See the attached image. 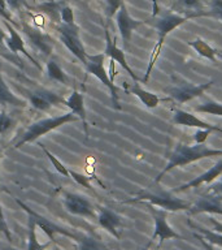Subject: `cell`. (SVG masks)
I'll use <instances>...</instances> for the list:
<instances>
[{
	"label": "cell",
	"mask_w": 222,
	"mask_h": 250,
	"mask_svg": "<svg viewBox=\"0 0 222 250\" xmlns=\"http://www.w3.org/2000/svg\"><path fill=\"white\" fill-rule=\"evenodd\" d=\"M212 156H222V150L209 148L203 144H196L194 146H188L185 144H178L175 146L174 151L170 154L169 162L164 167V169L156 176L155 183H160L165 173L171 171L175 167H185L187 164L194 163L200 159L212 158Z\"/></svg>",
	"instance_id": "cell-1"
},
{
	"label": "cell",
	"mask_w": 222,
	"mask_h": 250,
	"mask_svg": "<svg viewBox=\"0 0 222 250\" xmlns=\"http://www.w3.org/2000/svg\"><path fill=\"white\" fill-rule=\"evenodd\" d=\"M79 120V117L77 115H74L72 111L70 112H66L64 115H58V116L54 117H47V119H42V120H38L33 123V124L26 129V132L23 133L21 138H19L15 145V148L22 147L23 145L31 144V142H35V141L43 137L47 133L52 132L55 129L60 128L62 125L69 124V123H75V121Z\"/></svg>",
	"instance_id": "cell-2"
},
{
	"label": "cell",
	"mask_w": 222,
	"mask_h": 250,
	"mask_svg": "<svg viewBox=\"0 0 222 250\" xmlns=\"http://www.w3.org/2000/svg\"><path fill=\"white\" fill-rule=\"evenodd\" d=\"M188 17L187 16L178 15V13H167L164 17L159 19L156 21L155 26L157 29V42H156L155 47H153V51H152L151 58H149V62H148L147 70H146V74L143 77V82L148 81V78L151 76V72L155 66V62H157V59L160 56V52H161V47L164 44V41L166 38V35L173 31L174 29H177L178 26H181L182 23H185L186 21H188Z\"/></svg>",
	"instance_id": "cell-3"
},
{
	"label": "cell",
	"mask_w": 222,
	"mask_h": 250,
	"mask_svg": "<svg viewBox=\"0 0 222 250\" xmlns=\"http://www.w3.org/2000/svg\"><path fill=\"white\" fill-rule=\"evenodd\" d=\"M132 202H149L153 206L163 208L167 212L169 211H171V212L183 210L188 211L191 208V203L181 198H177V197H173L171 191H160V193H152V191L148 190L139 191L135 198L126 201V203Z\"/></svg>",
	"instance_id": "cell-4"
},
{
	"label": "cell",
	"mask_w": 222,
	"mask_h": 250,
	"mask_svg": "<svg viewBox=\"0 0 222 250\" xmlns=\"http://www.w3.org/2000/svg\"><path fill=\"white\" fill-rule=\"evenodd\" d=\"M104 59V52L97 55L87 54V62L85 64V68L89 73L95 76L103 85L108 87L109 93H111V98H112L113 105H114L117 109H121L120 98H118V89H117L116 85H114V82L111 80L109 74L107 73V70H105Z\"/></svg>",
	"instance_id": "cell-5"
},
{
	"label": "cell",
	"mask_w": 222,
	"mask_h": 250,
	"mask_svg": "<svg viewBox=\"0 0 222 250\" xmlns=\"http://www.w3.org/2000/svg\"><path fill=\"white\" fill-rule=\"evenodd\" d=\"M16 202H17V205H18L29 216H31V218L34 219L35 224H37V228H40V229L47 234V237L50 238L51 242H56V234H61V236H65V237L73 238L74 241H75L78 238V236H79L78 233H74V232L69 230L68 228H65V227L58 226L56 223L51 222L50 219H47L46 216L38 214L37 211L31 210L30 207L27 206V205H25L22 201H19L18 198H16Z\"/></svg>",
	"instance_id": "cell-6"
},
{
	"label": "cell",
	"mask_w": 222,
	"mask_h": 250,
	"mask_svg": "<svg viewBox=\"0 0 222 250\" xmlns=\"http://www.w3.org/2000/svg\"><path fill=\"white\" fill-rule=\"evenodd\" d=\"M56 29H57L64 46L85 65L87 62V52H86L85 46L79 37V26L77 23H73V25L60 23Z\"/></svg>",
	"instance_id": "cell-7"
},
{
	"label": "cell",
	"mask_w": 222,
	"mask_h": 250,
	"mask_svg": "<svg viewBox=\"0 0 222 250\" xmlns=\"http://www.w3.org/2000/svg\"><path fill=\"white\" fill-rule=\"evenodd\" d=\"M62 205L72 215L87 219L96 218V207L86 195L73 191H62Z\"/></svg>",
	"instance_id": "cell-8"
},
{
	"label": "cell",
	"mask_w": 222,
	"mask_h": 250,
	"mask_svg": "<svg viewBox=\"0 0 222 250\" xmlns=\"http://www.w3.org/2000/svg\"><path fill=\"white\" fill-rule=\"evenodd\" d=\"M21 26V30H22L23 35L26 37L27 42L30 44L34 50H37L38 52L43 54L44 56H50L52 54V50H54V39L51 35H48L47 33L42 31L40 29L35 26H31L27 22H23Z\"/></svg>",
	"instance_id": "cell-9"
},
{
	"label": "cell",
	"mask_w": 222,
	"mask_h": 250,
	"mask_svg": "<svg viewBox=\"0 0 222 250\" xmlns=\"http://www.w3.org/2000/svg\"><path fill=\"white\" fill-rule=\"evenodd\" d=\"M149 208L152 218L155 220V230L152 234L151 240H159V248L163 245L164 242L170 238H182L181 234H178L173 228H171L166 222V215L167 211L163 210V208H156L153 205H147Z\"/></svg>",
	"instance_id": "cell-10"
},
{
	"label": "cell",
	"mask_w": 222,
	"mask_h": 250,
	"mask_svg": "<svg viewBox=\"0 0 222 250\" xmlns=\"http://www.w3.org/2000/svg\"><path fill=\"white\" fill-rule=\"evenodd\" d=\"M96 220L103 229L107 230L117 240H120L124 229V222L120 215L108 207L100 206L96 207Z\"/></svg>",
	"instance_id": "cell-11"
},
{
	"label": "cell",
	"mask_w": 222,
	"mask_h": 250,
	"mask_svg": "<svg viewBox=\"0 0 222 250\" xmlns=\"http://www.w3.org/2000/svg\"><path fill=\"white\" fill-rule=\"evenodd\" d=\"M116 22L117 27L120 30L122 43H124L125 48H129L130 42H131L132 31L135 30L136 27L142 26L146 23V21H139V20H134L131 16L129 15V11L125 3L121 4L120 9L116 13Z\"/></svg>",
	"instance_id": "cell-12"
},
{
	"label": "cell",
	"mask_w": 222,
	"mask_h": 250,
	"mask_svg": "<svg viewBox=\"0 0 222 250\" xmlns=\"http://www.w3.org/2000/svg\"><path fill=\"white\" fill-rule=\"evenodd\" d=\"M214 81H208L205 83H200V85H182V86H174V87H170L167 89V93L170 95V99H173L174 102L179 103V104H183L186 102L191 101V99H195V98L202 97L204 91H205L208 87L213 85Z\"/></svg>",
	"instance_id": "cell-13"
},
{
	"label": "cell",
	"mask_w": 222,
	"mask_h": 250,
	"mask_svg": "<svg viewBox=\"0 0 222 250\" xmlns=\"http://www.w3.org/2000/svg\"><path fill=\"white\" fill-rule=\"evenodd\" d=\"M29 103L31 107L38 111H48L52 108L54 105H60L65 104V99L60 97L58 94L50 91V90L42 89V90H35L29 94Z\"/></svg>",
	"instance_id": "cell-14"
},
{
	"label": "cell",
	"mask_w": 222,
	"mask_h": 250,
	"mask_svg": "<svg viewBox=\"0 0 222 250\" xmlns=\"http://www.w3.org/2000/svg\"><path fill=\"white\" fill-rule=\"evenodd\" d=\"M4 25H5V27H7V30L9 31V37L5 38V47L8 48V51H11L12 55L16 56V58H17V54L21 52L23 56H26V58L29 59L33 64H34V66H37L38 69L42 70V65H40V64L37 62V59H35L34 56H33V55L26 50L25 42H23L22 37H21V34L17 31V29H16L12 23L8 22V21H4Z\"/></svg>",
	"instance_id": "cell-15"
},
{
	"label": "cell",
	"mask_w": 222,
	"mask_h": 250,
	"mask_svg": "<svg viewBox=\"0 0 222 250\" xmlns=\"http://www.w3.org/2000/svg\"><path fill=\"white\" fill-rule=\"evenodd\" d=\"M105 50H104V55L105 56H108L111 60L113 62H118L122 68H124L129 74H130V77L134 80L135 82L139 81V77L136 76L132 69L130 68V65L128 64L126 62V58H125V52L121 48H118L117 46V42H116V38H111V34H109V30H108V26H105Z\"/></svg>",
	"instance_id": "cell-16"
},
{
	"label": "cell",
	"mask_w": 222,
	"mask_h": 250,
	"mask_svg": "<svg viewBox=\"0 0 222 250\" xmlns=\"http://www.w3.org/2000/svg\"><path fill=\"white\" fill-rule=\"evenodd\" d=\"M173 123L175 125H182V126H191V128L198 129H208L210 132H220L222 133V128L212 125L206 121H203L198 116H195L192 113L183 111V109H177L173 116Z\"/></svg>",
	"instance_id": "cell-17"
},
{
	"label": "cell",
	"mask_w": 222,
	"mask_h": 250,
	"mask_svg": "<svg viewBox=\"0 0 222 250\" xmlns=\"http://www.w3.org/2000/svg\"><path fill=\"white\" fill-rule=\"evenodd\" d=\"M188 211L191 215L200 214V212L222 215V199L206 191V194L202 195L198 199V202L191 205V208Z\"/></svg>",
	"instance_id": "cell-18"
},
{
	"label": "cell",
	"mask_w": 222,
	"mask_h": 250,
	"mask_svg": "<svg viewBox=\"0 0 222 250\" xmlns=\"http://www.w3.org/2000/svg\"><path fill=\"white\" fill-rule=\"evenodd\" d=\"M222 175V160L217 162L214 164L213 167H210L205 173L195 177L194 180H191L188 183L183 184V185H179L178 188H174L171 193H179V191H185L187 189H191V188H199L203 184H212L214 180L220 177Z\"/></svg>",
	"instance_id": "cell-19"
},
{
	"label": "cell",
	"mask_w": 222,
	"mask_h": 250,
	"mask_svg": "<svg viewBox=\"0 0 222 250\" xmlns=\"http://www.w3.org/2000/svg\"><path fill=\"white\" fill-rule=\"evenodd\" d=\"M65 105L69 107L70 111L79 117V120L83 123L85 128V134L89 138V125H87V119H86V108H85V98L83 94H81L77 90H74L69 97L65 99Z\"/></svg>",
	"instance_id": "cell-20"
},
{
	"label": "cell",
	"mask_w": 222,
	"mask_h": 250,
	"mask_svg": "<svg viewBox=\"0 0 222 250\" xmlns=\"http://www.w3.org/2000/svg\"><path fill=\"white\" fill-rule=\"evenodd\" d=\"M171 11L178 15L187 16L188 19L202 17V0H174Z\"/></svg>",
	"instance_id": "cell-21"
},
{
	"label": "cell",
	"mask_w": 222,
	"mask_h": 250,
	"mask_svg": "<svg viewBox=\"0 0 222 250\" xmlns=\"http://www.w3.org/2000/svg\"><path fill=\"white\" fill-rule=\"evenodd\" d=\"M128 93L135 95L147 108H156V107L160 104V102L169 101V99H163V98L157 97L156 94L151 93V91L144 90L138 82H134V83L129 87Z\"/></svg>",
	"instance_id": "cell-22"
},
{
	"label": "cell",
	"mask_w": 222,
	"mask_h": 250,
	"mask_svg": "<svg viewBox=\"0 0 222 250\" xmlns=\"http://www.w3.org/2000/svg\"><path fill=\"white\" fill-rule=\"evenodd\" d=\"M0 105H13V107H18L23 108L26 107L27 102L17 97L5 82L3 78V74L0 72Z\"/></svg>",
	"instance_id": "cell-23"
},
{
	"label": "cell",
	"mask_w": 222,
	"mask_h": 250,
	"mask_svg": "<svg viewBox=\"0 0 222 250\" xmlns=\"http://www.w3.org/2000/svg\"><path fill=\"white\" fill-rule=\"evenodd\" d=\"M62 1H55V0H47L44 3L39 4L37 7H31V11H38L43 15H46L51 21L54 22L61 23V19H60V11L62 8Z\"/></svg>",
	"instance_id": "cell-24"
},
{
	"label": "cell",
	"mask_w": 222,
	"mask_h": 250,
	"mask_svg": "<svg viewBox=\"0 0 222 250\" xmlns=\"http://www.w3.org/2000/svg\"><path fill=\"white\" fill-rule=\"evenodd\" d=\"M47 76L50 80L52 81H56V82H60L62 85H66L69 86L72 85V80L70 77L68 76L65 70L62 69L61 66L58 65L57 62H55L54 59H51L47 62Z\"/></svg>",
	"instance_id": "cell-25"
},
{
	"label": "cell",
	"mask_w": 222,
	"mask_h": 250,
	"mask_svg": "<svg viewBox=\"0 0 222 250\" xmlns=\"http://www.w3.org/2000/svg\"><path fill=\"white\" fill-rule=\"evenodd\" d=\"M188 46L192 47L196 52H198L199 56H202V58H205L208 60L213 62H217V52L213 48V47H210L208 43L202 38H196L195 41H191L188 42Z\"/></svg>",
	"instance_id": "cell-26"
},
{
	"label": "cell",
	"mask_w": 222,
	"mask_h": 250,
	"mask_svg": "<svg viewBox=\"0 0 222 250\" xmlns=\"http://www.w3.org/2000/svg\"><path fill=\"white\" fill-rule=\"evenodd\" d=\"M27 229H29V233H27V250H46L48 248L51 241L47 242V244H40L38 241V237H37V224H35L34 219L31 218V216H29Z\"/></svg>",
	"instance_id": "cell-27"
},
{
	"label": "cell",
	"mask_w": 222,
	"mask_h": 250,
	"mask_svg": "<svg viewBox=\"0 0 222 250\" xmlns=\"http://www.w3.org/2000/svg\"><path fill=\"white\" fill-rule=\"evenodd\" d=\"M75 242L78 245V250H107L104 244L99 238L89 234H79Z\"/></svg>",
	"instance_id": "cell-28"
},
{
	"label": "cell",
	"mask_w": 222,
	"mask_h": 250,
	"mask_svg": "<svg viewBox=\"0 0 222 250\" xmlns=\"http://www.w3.org/2000/svg\"><path fill=\"white\" fill-rule=\"evenodd\" d=\"M188 226L191 227V228H194V229H198L200 233H202V236L204 238H205L206 242H209L210 245H217L220 246V248H222V233H220V232H216V230H209L206 229V228H203V227H199V226H195V224H192V223L188 220Z\"/></svg>",
	"instance_id": "cell-29"
},
{
	"label": "cell",
	"mask_w": 222,
	"mask_h": 250,
	"mask_svg": "<svg viewBox=\"0 0 222 250\" xmlns=\"http://www.w3.org/2000/svg\"><path fill=\"white\" fill-rule=\"evenodd\" d=\"M195 111L202 113H209V115H214V116H222V103L213 101L205 102V103L198 105Z\"/></svg>",
	"instance_id": "cell-30"
},
{
	"label": "cell",
	"mask_w": 222,
	"mask_h": 250,
	"mask_svg": "<svg viewBox=\"0 0 222 250\" xmlns=\"http://www.w3.org/2000/svg\"><path fill=\"white\" fill-rule=\"evenodd\" d=\"M40 147H42L43 152L46 154V156L51 162V164H52V166L55 167V169H56V171H57L60 175L64 176V177H70L69 169H68V168H66L65 166H64V164H62L61 162H60V160H58L57 158H56V156H55L54 154H52V152H51L50 150L46 147V146H44V145H40Z\"/></svg>",
	"instance_id": "cell-31"
},
{
	"label": "cell",
	"mask_w": 222,
	"mask_h": 250,
	"mask_svg": "<svg viewBox=\"0 0 222 250\" xmlns=\"http://www.w3.org/2000/svg\"><path fill=\"white\" fill-rule=\"evenodd\" d=\"M202 17H213V19L222 21V0H212L210 9L203 12Z\"/></svg>",
	"instance_id": "cell-32"
},
{
	"label": "cell",
	"mask_w": 222,
	"mask_h": 250,
	"mask_svg": "<svg viewBox=\"0 0 222 250\" xmlns=\"http://www.w3.org/2000/svg\"><path fill=\"white\" fill-rule=\"evenodd\" d=\"M69 176L78 184V185H81V187L86 188V189H89V190L95 191L93 187L91 185V183H90V177H87L86 175L79 173V172L77 171H73V169H69Z\"/></svg>",
	"instance_id": "cell-33"
},
{
	"label": "cell",
	"mask_w": 222,
	"mask_h": 250,
	"mask_svg": "<svg viewBox=\"0 0 222 250\" xmlns=\"http://www.w3.org/2000/svg\"><path fill=\"white\" fill-rule=\"evenodd\" d=\"M122 3H124V0H104V12L108 21L116 15Z\"/></svg>",
	"instance_id": "cell-34"
},
{
	"label": "cell",
	"mask_w": 222,
	"mask_h": 250,
	"mask_svg": "<svg viewBox=\"0 0 222 250\" xmlns=\"http://www.w3.org/2000/svg\"><path fill=\"white\" fill-rule=\"evenodd\" d=\"M60 19H61V23H66V25H73V23H75V21H74L73 8L68 5V4H64L61 11H60Z\"/></svg>",
	"instance_id": "cell-35"
},
{
	"label": "cell",
	"mask_w": 222,
	"mask_h": 250,
	"mask_svg": "<svg viewBox=\"0 0 222 250\" xmlns=\"http://www.w3.org/2000/svg\"><path fill=\"white\" fill-rule=\"evenodd\" d=\"M0 233H3L8 241L9 242L12 241L11 229H9L7 220H5V216H4V211H3V206H1V202H0Z\"/></svg>",
	"instance_id": "cell-36"
},
{
	"label": "cell",
	"mask_w": 222,
	"mask_h": 250,
	"mask_svg": "<svg viewBox=\"0 0 222 250\" xmlns=\"http://www.w3.org/2000/svg\"><path fill=\"white\" fill-rule=\"evenodd\" d=\"M12 125H13V120L8 116L7 112L4 109L0 111V136L4 134V133H7L11 129Z\"/></svg>",
	"instance_id": "cell-37"
},
{
	"label": "cell",
	"mask_w": 222,
	"mask_h": 250,
	"mask_svg": "<svg viewBox=\"0 0 222 250\" xmlns=\"http://www.w3.org/2000/svg\"><path fill=\"white\" fill-rule=\"evenodd\" d=\"M0 17L4 19V21H8L12 25H17L13 19V16L11 13V9L8 8L7 3H5V0H0Z\"/></svg>",
	"instance_id": "cell-38"
},
{
	"label": "cell",
	"mask_w": 222,
	"mask_h": 250,
	"mask_svg": "<svg viewBox=\"0 0 222 250\" xmlns=\"http://www.w3.org/2000/svg\"><path fill=\"white\" fill-rule=\"evenodd\" d=\"M5 3H7L8 8L13 12L19 11V9H22V8L31 9V7L29 5V3H27L26 0H5Z\"/></svg>",
	"instance_id": "cell-39"
},
{
	"label": "cell",
	"mask_w": 222,
	"mask_h": 250,
	"mask_svg": "<svg viewBox=\"0 0 222 250\" xmlns=\"http://www.w3.org/2000/svg\"><path fill=\"white\" fill-rule=\"evenodd\" d=\"M209 133L210 130H208V129H198L196 133H195V142L196 144H204L208 136H209Z\"/></svg>",
	"instance_id": "cell-40"
},
{
	"label": "cell",
	"mask_w": 222,
	"mask_h": 250,
	"mask_svg": "<svg viewBox=\"0 0 222 250\" xmlns=\"http://www.w3.org/2000/svg\"><path fill=\"white\" fill-rule=\"evenodd\" d=\"M208 193H210V194L216 195V197H218L220 199H222V179L220 180V181H217L216 184H213L212 187H209Z\"/></svg>",
	"instance_id": "cell-41"
},
{
	"label": "cell",
	"mask_w": 222,
	"mask_h": 250,
	"mask_svg": "<svg viewBox=\"0 0 222 250\" xmlns=\"http://www.w3.org/2000/svg\"><path fill=\"white\" fill-rule=\"evenodd\" d=\"M5 38H7V35H5V31L0 27V51H1V54L5 56V58H8V55L4 52L5 50H8L7 47H5Z\"/></svg>",
	"instance_id": "cell-42"
},
{
	"label": "cell",
	"mask_w": 222,
	"mask_h": 250,
	"mask_svg": "<svg viewBox=\"0 0 222 250\" xmlns=\"http://www.w3.org/2000/svg\"><path fill=\"white\" fill-rule=\"evenodd\" d=\"M210 223L213 224V229L216 230V232H220V233H222V223L218 222V220H216V219H210Z\"/></svg>",
	"instance_id": "cell-43"
},
{
	"label": "cell",
	"mask_w": 222,
	"mask_h": 250,
	"mask_svg": "<svg viewBox=\"0 0 222 250\" xmlns=\"http://www.w3.org/2000/svg\"><path fill=\"white\" fill-rule=\"evenodd\" d=\"M159 13H160V7H159V3H157V0H152V16L156 17Z\"/></svg>",
	"instance_id": "cell-44"
},
{
	"label": "cell",
	"mask_w": 222,
	"mask_h": 250,
	"mask_svg": "<svg viewBox=\"0 0 222 250\" xmlns=\"http://www.w3.org/2000/svg\"><path fill=\"white\" fill-rule=\"evenodd\" d=\"M152 242H153V240H149V241H148L147 244H146V245L142 246V248H138V249H136V250H149V249H151Z\"/></svg>",
	"instance_id": "cell-45"
},
{
	"label": "cell",
	"mask_w": 222,
	"mask_h": 250,
	"mask_svg": "<svg viewBox=\"0 0 222 250\" xmlns=\"http://www.w3.org/2000/svg\"><path fill=\"white\" fill-rule=\"evenodd\" d=\"M217 56H218V58H220V59H222V54H221V52H217Z\"/></svg>",
	"instance_id": "cell-46"
},
{
	"label": "cell",
	"mask_w": 222,
	"mask_h": 250,
	"mask_svg": "<svg viewBox=\"0 0 222 250\" xmlns=\"http://www.w3.org/2000/svg\"><path fill=\"white\" fill-rule=\"evenodd\" d=\"M0 156H1V148H0Z\"/></svg>",
	"instance_id": "cell-47"
},
{
	"label": "cell",
	"mask_w": 222,
	"mask_h": 250,
	"mask_svg": "<svg viewBox=\"0 0 222 250\" xmlns=\"http://www.w3.org/2000/svg\"><path fill=\"white\" fill-rule=\"evenodd\" d=\"M56 250H57V249H56Z\"/></svg>",
	"instance_id": "cell-48"
}]
</instances>
